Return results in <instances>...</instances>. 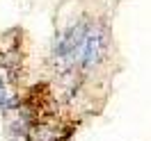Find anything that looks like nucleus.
I'll return each instance as SVG.
<instances>
[{
  "label": "nucleus",
  "mask_w": 151,
  "mask_h": 141,
  "mask_svg": "<svg viewBox=\"0 0 151 141\" xmlns=\"http://www.w3.org/2000/svg\"><path fill=\"white\" fill-rule=\"evenodd\" d=\"M87 28H89V25H85V23H76V25H71L69 30H64V32L57 34L55 46H53V55H55V59H57V64H60L62 71H66V68H71V66L78 64Z\"/></svg>",
  "instance_id": "nucleus-1"
},
{
  "label": "nucleus",
  "mask_w": 151,
  "mask_h": 141,
  "mask_svg": "<svg viewBox=\"0 0 151 141\" xmlns=\"http://www.w3.org/2000/svg\"><path fill=\"white\" fill-rule=\"evenodd\" d=\"M108 32L101 25H89L85 34V41H83V48H80V64L85 68H92L96 66L108 52Z\"/></svg>",
  "instance_id": "nucleus-2"
},
{
  "label": "nucleus",
  "mask_w": 151,
  "mask_h": 141,
  "mask_svg": "<svg viewBox=\"0 0 151 141\" xmlns=\"http://www.w3.org/2000/svg\"><path fill=\"white\" fill-rule=\"evenodd\" d=\"M19 100H16V94L12 89V80H9V71L7 68H0V107L9 109V107H16Z\"/></svg>",
  "instance_id": "nucleus-3"
}]
</instances>
